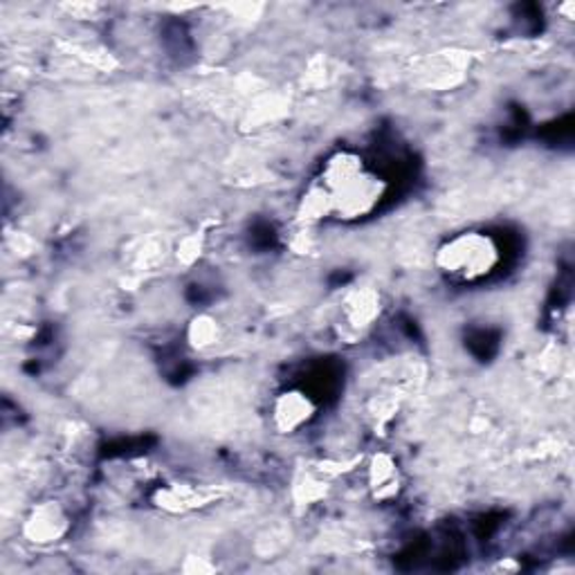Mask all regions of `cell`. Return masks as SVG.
Here are the masks:
<instances>
[{"mask_svg": "<svg viewBox=\"0 0 575 575\" xmlns=\"http://www.w3.org/2000/svg\"><path fill=\"white\" fill-rule=\"evenodd\" d=\"M385 196V180L353 151H338L327 161L322 176L303 196L306 219L357 221L372 214Z\"/></svg>", "mask_w": 575, "mask_h": 575, "instance_id": "1", "label": "cell"}, {"mask_svg": "<svg viewBox=\"0 0 575 575\" xmlns=\"http://www.w3.org/2000/svg\"><path fill=\"white\" fill-rule=\"evenodd\" d=\"M434 264L454 284H482L499 268L501 247L488 232L465 230L439 245Z\"/></svg>", "mask_w": 575, "mask_h": 575, "instance_id": "2", "label": "cell"}, {"mask_svg": "<svg viewBox=\"0 0 575 575\" xmlns=\"http://www.w3.org/2000/svg\"><path fill=\"white\" fill-rule=\"evenodd\" d=\"M318 413L316 400L301 389L281 391L273 402V425L281 434H295L306 428Z\"/></svg>", "mask_w": 575, "mask_h": 575, "instance_id": "3", "label": "cell"}, {"mask_svg": "<svg viewBox=\"0 0 575 575\" xmlns=\"http://www.w3.org/2000/svg\"><path fill=\"white\" fill-rule=\"evenodd\" d=\"M25 538L34 544L59 542L68 531V515L57 501H43L25 519Z\"/></svg>", "mask_w": 575, "mask_h": 575, "instance_id": "4", "label": "cell"}, {"mask_svg": "<svg viewBox=\"0 0 575 575\" xmlns=\"http://www.w3.org/2000/svg\"><path fill=\"white\" fill-rule=\"evenodd\" d=\"M346 316L355 329L369 327L380 316V297L374 290L353 292L346 301Z\"/></svg>", "mask_w": 575, "mask_h": 575, "instance_id": "5", "label": "cell"}, {"mask_svg": "<svg viewBox=\"0 0 575 575\" xmlns=\"http://www.w3.org/2000/svg\"><path fill=\"white\" fill-rule=\"evenodd\" d=\"M219 324L212 318H196L189 327V344L198 351L214 346L219 342Z\"/></svg>", "mask_w": 575, "mask_h": 575, "instance_id": "6", "label": "cell"}]
</instances>
